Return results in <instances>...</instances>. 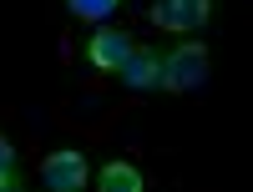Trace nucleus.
Instances as JSON below:
<instances>
[{
    "label": "nucleus",
    "mask_w": 253,
    "mask_h": 192,
    "mask_svg": "<svg viewBox=\"0 0 253 192\" xmlns=\"http://www.w3.org/2000/svg\"><path fill=\"white\" fill-rule=\"evenodd\" d=\"M203 76H208V46L193 40V36H182L177 46L162 56V81L157 86L162 91H193V86H203Z\"/></svg>",
    "instance_id": "nucleus-1"
},
{
    "label": "nucleus",
    "mask_w": 253,
    "mask_h": 192,
    "mask_svg": "<svg viewBox=\"0 0 253 192\" xmlns=\"http://www.w3.org/2000/svg\"><path fill=\"white\" fill-rule=\"evenodd\" d=\"M91 177L86 167V152H76V147H61V152H46V162H41V182H46L51 192H81Z\"/></svg>",
    "instance_id": "nucleus-2"
},
{
    "label": "nucleus",
    "mask_w": 253,
    "mask_h": 192,
    "mask_svg": "<svg viewBox=\"0 0 253 192\" xmlns=\"http://www.w3.org/2000/svg\"><path fill=\"white\" fill-rule=\"evenodd\" d=\"M208 15H213V0H157L152 5V26L172 31V36H187V31H203Z\"/></svg>",
    "instance_id": "nucleus-3"
},
{
    "label": "nucleus",
    "mask_w": 253,
    "mask_h": 192,
    "mask_svg": "<svg viewBox=\"0 0 253 192\" xmlns=\"http://www.w3.org/2000/svg\"><path fill=\"white\" fill-rule=\"evenodd\" d=\"M112 76L122 81V86H132V91H157V81H162V56L147 51V46H132V56H126Z\"/></svg>",
    "instance_id": "nucleus-4"
},
{
    "label": "nucleus",
    "mask_w": 253,
    "mask_h": 192,
    "mask_svg": "<svg viewBox=\"0 0 253 192\" xmlns=\"http://www.w3.org/2000/svg\"><path fill=\"white\" fill-rule=\"evenodd\" d=\"M132 46H137V40L126 36V31H96V36L86 40V61H91L96 71H117L122 61L132 56Z\"/></svg>",
    "instance_id": "nucleus-5"
},
{
    "label": "nucleus",
    "mask_w": 253,
    "mask_h": 192,
    "mask_svg": "<svg viewBox=\"0 0 253 192\" xmlns=\"http://www.w3.org/2000/svg\"><path fill=\"white\" fill-rule=\"evenodd\" d=\"M96 182H101V192H142V172L132 162H107L96 172Z\"/></svg>",
    "instance_id": "nucleus-6"
},
{
    "label": "nucleus",
    "mask_w": 253,
    "mask_h": 192,
    "mask_svg": "<svg viewBox=\"0 0 253 192\" xmlns=\"http://www.w3.org/2000/svg\"><path fill=\"white\" fill-rule=\"evenodd\" d=\"M117 5H122V0H66V10L76 20H107Z\"/></svg>",
    "instance_id": "nucleus-7"
},
{
    "label": "nucleus",
    "mask_w": 253,
    "mask_h": 192,
    "mask_svg": "<svg viewBox=\"0 0 253 192\" xmlns=\"http://www.w3.org/2000/svg\"><path fill=\"white\" fill-rule=\"evenodd\" d=\"M20 182V172H15V147H10V137H0V192H10Z\"/></svg>",
    "instance_id": "nucleus-8"
}]
</instances>
